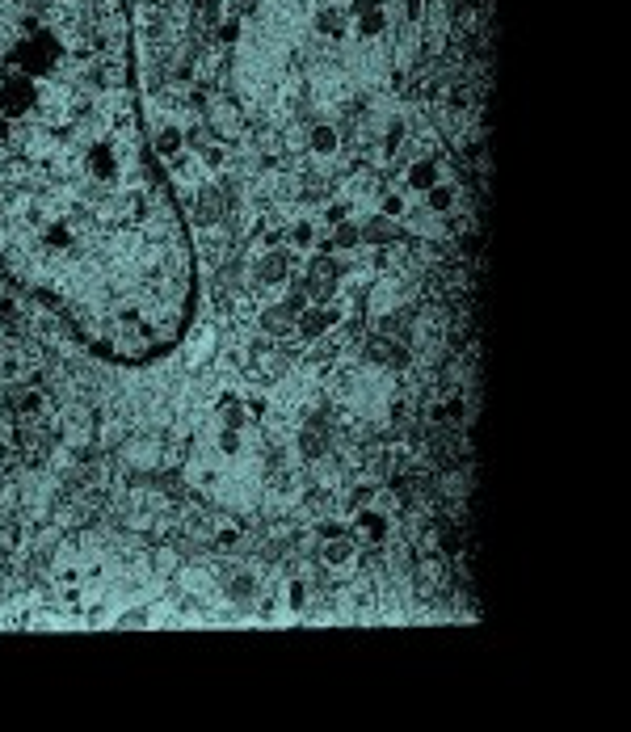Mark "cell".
I'll use <instances>...</instances> for the list:
<instances>
[{
	"instance_id": "1",
	"label": "cell",
	"mask_w": 631,
	"mask_h": 732,
	"mask_svg": "<svg viewBox=\"0 0 631 732\" xmlns=\"http://www.w3.org/2000/svg\"><path fill=\"white\" fill-rule=\"evenodd\" d=\"M0 282L144 366L194 320V249L148 144L127 0H0Z\"/></svg>"
}]
</instances>
